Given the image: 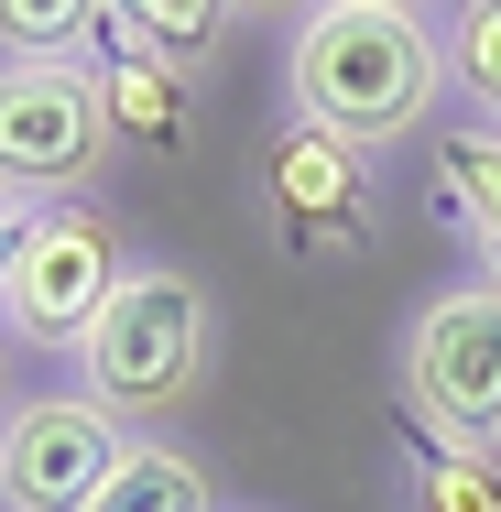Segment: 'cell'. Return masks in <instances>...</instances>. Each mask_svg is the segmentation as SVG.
I'll return each mask as SVG.
<instances>
[{
    "label": "cell",
    "mask_w": 501,
    "mask_h": 512,
    "mask_svg": "<svg viewBox=\"0 0 501 512\" xmlns=\"http://www.w3.org/2000/svg\"><path fill=\"white\" fill-rule=\"evenodd\" d=\"M403 512H501V458L469 447H403Z\"/></svg>",
    "instance_id": "obj_13"
},
{
    "label": "cell",
    "mask_w": 501,
    "mask_h": 512,
    "mask_svg": "<svg viewBox=\"0 0 501 512\" xmlns=\"http://www.w3.org/2000/svg\"><path fill=\"white\" fill-rule=\"evenodd\" d=\"M120 273H131V251H120L109 207H33V229L0 262V327L33 360H77L88 327L109 316V295H120Z\"/></svg>",
    "instance_id": "obj_4"
},
{
    "label": "cell",
    "mask_w": 501,
    "mask_h": 512,
    "mask_svg": "<svg viewBox=\"0 0 501 512\" xmlns=\"http://www.w3.org/2000/svg\"><path fill=\"white\" fill-rule=\"evenodd\" d=\"M120 131H109L99 66H0V186L33 207H99Z\"/></svg>",
    "instance_id": "obj_5"
},
{
    "label": "cell",
    "mask_w": 501,
    "mask_h": 512,
    "mask_svg": "<svg viewBox=\"0 0 501 512\" xmlns=\"http://www.w3.org/2000/svg\"><path fill=\"white\" fill-rule=\"evenodd\" d=\"M403 414L425 447H469V458H501V295L491 284H447L425 295L414 327H403Z\"/></svg>",
    "instance_id": "obj_3"
},
{
    "label": "cell",
    "mask_w": 501,
    "mask_h": 512,
    "mask_svg": "<svg viewBox=\"0 0 501 512\" xmlns=\"http://www.w3.org/2000/svg\"><path fill=\"white\" fill-rule=\"evenodd\" d=\"M425 186H436L447 240L469 251V284L501 295V131L491 120H447L436 153H425Z\"/></svg>",
    "instance_id": "obj_8"
},
{
    "label": "cell",
    "mask_w": 501,
    "mask_h": 512,
    "mask_svg": "<svg viewBox=\"0 0 501 512\" xmlns=\"http://www.w3.org/2000/svg\"><path fill=\"white\" fill-rule=\"evenodd\" d=\"M207 382H218V295H207L186 262L131 251L109 316L88 327V349H77V393L120 436H153V425H175L186 404H207Z\"/></svg>",
    "instance_id": "obj_2"
},
{
    "label": "cell",
    "mask_w": 501,
    "mask_h": 512,
    "mask_svg": "<svg viewBox=\"0 0 501 512\" xmlns=\"http://www.w3.org/2000/svg\"><path fill=\"white\" fill-rule=\"evenodd\" d=\"M436 44H447V88L501 131V0H458V11H436Z\"/></svg>",
    "instance_id": "obj_14"
},
{
    "label": "cell",
    "mask_w": 501,
    "mask_h": 512,
    "mask_svg": "<svg viewBox=\"0 0 501 512\" xmlns=\"http://www.w3.org/2000/svg\"><path fill=\"white\" fill-rule=\"evenodd\" d=\"M22 229H33V197H22V186H0V262H11V240H22Z\"/></svg>",
    "instance_id": "obj_16"
},
{
    "label": "cell",
    "mask_w": 501,
    "mask_h": 512,
    "mask_svg": "<svg viewBox=\"0 0 501 512\" xmlns=\"http://www.w3.org/2000/svg\"><path fill=\"white\" fill-rule=\"evenodd\" d=\"M447 109V44L436 11L414 0H316L284 33V120L338 131L349 153H393L414 131H436Z\"/></svg>",
    "instance_id": "obj_1"
},
{
    "label": "cell",
    "mask_w": 501,
    "mask_h": 512,
    "mask_svg": "<svg viewBox=\"0 0 501 512\" xmlns=\"http://www.w3.org/2000/svg\"><path fill=\"white\" fill-rule=\"evenodd\" d=\"M22 393H33V382H22V338H11V327H0V414L22 404Z\"/></svg>",
    "instance_id": "obj_15"
},
{
    "label": "cell",
    "mask_w": 501,
    "mask_h": 512,
    "mask_svg": "<svg viewBox=\"0 0 501 512\" xmlns=\"http://www.w3.org/2000/svg\"><path fill=\"white\" fill-rule=\"evenodd\" d=\"M88 512H229V502H218V480H207L197 447H175V436H131L120 469H109V491Z\"/></svg>",
    "instance_id": "obj_11"
},
{
    "label": "cell",
    "mask_w": 501,
    "mask_h": 512,
    "mask_svg": "<svg viewBox=\"0 0 501 512\" xmlns=\"http://www.w3.org/2000/svg\"><path fill=\"white\" fill-rule=\"evenodd\" d=\"M251 207H262L273 251H295V262H360L382 240V164L349 153L338 131L284 120L262 142V164H251Z\"/></svg>",
    "instance_id": "obj_6"
},
{
    "label": "cell",
    "mask_w": 501,
    "mask_h": 512,
    "mask_svg": "<svg viewBox=\"0 0 501 512\" xmlns=\"http://www.w3.org/2000/svg\"><path fill=\"white\" fill-rule=\"evenodd\" d=\"M88 44H109V11H77V0H0V66H88Z\"/></svg>",
    "instance_id": "obj_12"
},
{
    "label": "cell",
    "mask_w": 501,
    "mask_h": 512,
    "mask_svg": "<svg viewBox=\"0 0 501 512\" xmlns=\"http://www.w3.org/2000/svg\"><path fill=\"white\" fill-rule=\"evenodd\" d=\"M240 33V11L229 0H120V44L131 55H153V66H175V77H218V44Z\"/></svg>",
    "instance_id": "obj_10"
},
{
    "label": "cell",
    "mask_w": 501,
    "mask_h": 512,
    "mask_svg": "<svg viewBox=\"0 0 501 512\" xmlns=\"http://www.w3.org/2000/svg\"><path fill=\"white\" fill-rule=\"evenodd\" d=\"M120 425L77 382H33L0 414V512H88L120 469Z\"/></svg>",
    "instance_id": "obj_7"
},
{
    "label": "cell",
    "mask_w": 501,
    "mask_h": 512,
    "mask_svg": "<svg viewBox=\"0 0 501 512\" xmlns=\"http://www.w3.org/2000/svg\"><path fill=\"white\" fill-rule=\"evenodd\" d=\"M99 66V99H109V131H120V153H186L197 142V77H175V66H153V55H131L120 44V11H109V44L88 55Z\"/></svg>",
    "instance_id": "obj_9"
}]
</instances>
